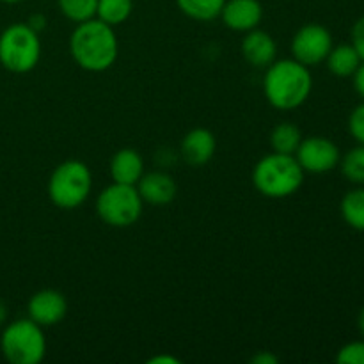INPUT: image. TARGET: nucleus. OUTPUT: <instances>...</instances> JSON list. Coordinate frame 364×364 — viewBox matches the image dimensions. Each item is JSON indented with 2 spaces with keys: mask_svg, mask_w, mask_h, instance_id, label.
I'll return each instance as SVG.
<instances>
[{
  "mask_svg": "<svg viewBox=\"0 0 364 364\" xmlns=\"http://www.w3.org/2000/svg\"><path fill=\"white\" fill-rule=\"evenodd\" d=\"M334 46L329 28L320 23H306L291 38V55L304 66L323 63Z\"/></svg>",
  "mask_w": 364,
  "mask_h": 364,
  "instance_id": "6e6552de",
  "label": "nucleus"
},
{
  "mask_svg": "<svg viewBox=\"0 0 364 364\" xmlns=\"http://www.w3.org/2000/svg\"><path fill=\"white\" fill-rule=\"evenodd\" d=\"M302 142V134L295 124L279 123L270 134V146L274 153L281 155H295Z\"/></svg>",
  "mask_w": 364,
  "mask_h": 364,
  "instance_id": "f3484780",
  "label": "nucleus"
},
{
  "mask_svg": "<svg viewBox=\"0 0 364 364\" xmlns=\"http://www.w3.org/2000/svg\"><path fill=\"white\" fill-rule=\"evenodd\" d=\"M0 350L11 364H39L46 355L43 327L31 318L11 322L0 338Z\"/></svg>",
  "mask_w": 364,
  "mask_h": 364,
  "instance_id": "39448f33",
  "label": "nucleus"
},
{
  "mask_svg": "<svg viewBox=\"0 0 364 364\" xmlns=\"http://www.w3.org/2000/svg\"><path fill=\"white\" fill-rule=\"evenodd\" d=\"M134 11V0H98L96 18L110 27L124 23Z\"/></svg>",
  "mask_w": 364,
  "mask_h": 364,
  "instance_id": "aec40b11",
  "label": "nucleus"
},
{
  "mask_svg": "<svg viewBox=\"0 0 364 364\" xmlns=\"http://www.w3.org/2000/svg\"><path fill=\"white\" fill-rule=\"evenodd\" d=\"M352 82H354V89L359 96L364 100V60L359 64V68L355 70V73L352 75Z\"/></svg>",
  "mask_w": 364,
  "mask_h": 364,
  "instance_id": "a878e982",
  "label": "nucleus"
},
{
  "mask_svg": "<svg viewBox=\"0 0 364 364\" xmlns=\"http://www.w3.org/2000/svg\"><path fill=\"white\" fill-rule=\"evenodd\" d=\"M57 4H59L60 13L75 23L96 18L98 0H57Z\"/></svg>",
  "mask_w": 364,
  "mask_h": 364,
  "instance_id": "4be33fe9",
  "label": "nucleus"
},
{
  "mask_svg": "<svg viewBox=\"0 0 364 364\" xmlns=\"http://www.w3.org/2000/svg\"><path fill=\"white\" fill-rule=\"evenodd\" d=\"M313 89L309 68L295 59L274 60L263 78V92L274 109L294 110L304 105Z\"/></svg>",
  "mask_w": 364,
  "mask_h": 364,
  "instance_id": "f03ea898",
  "label": "nucleus"
},
{
  "mask_svg": "<svg viewBox=\"0 0 364 364\" xmlns=\"http://www.w3.org/2000/svg\"><path fill=\"white\" fill-rule=\"evenodd\" d=\"M226 0H176V6L185 16L198 21H212L220 16Z\"/></svg>",
  "mask_w": 364,
  "mask_h": 364,
  "instance_id": "a211bd4d",
  "label": "nucleus"
},
{
  "mask_svg": "<svg viewBox=\"0 0 364 364\" xmlns=\"http://www.w3.org/2000/svg\"><path fill=\"white\" fill-rule=\"evenodd\" d=\"M348 132L358 141V144H364V100L348 117Z\"/></svg>",
  "mask_w": 364,
  "mask_h": 364,
  "instance_id": "b1692460",
  "label": "nucleus"
},
{
  "mask_svg": "<svg viewBox=\"0 0 364 364\" xmlns=\"http://www.w3.org/2000/svg\"><path fill=\"white\" fill-rule=\"evenodd\" d=\"M327 68L333 75L341 78L352 77L355 73V70L359 68V64L363 63L361 57H359L358 50L350 45H338L333 46L326 59Z\"/></svg>",
  "mask_w": 364,
  "mask_h": 364,
  "instance_id": "dca6fc26",
  "label": "nucleus"
},
{
  "mask_svg": "<svg viewBox=\"0 0 364 364\" xmlns=\"http://www.w3.org/2000/svg\"><path fill=\"white\" fill-rule=\"evenodd\" d=\"M304 171L295 155L270 153L252 169V183L256 191L270 199H283L295 194L304 183Z\"/></svg>",
  "mask_w": 364,
  "mask_h": 364,
  "instance_id": "7ed1b4c3",
  "label": "nucleus"
},
{
  "mask_svg": "<svg viewBox=\"0 0 364 364\" xmlns=\"http://www.w3.org/2000/svg\"><path fill=\"white\" fill-rule=\"evenodd\" d=\"M144 201L135 185L116 183L103 188L96 199V213L110 228H130L139 223Z\"/></svg>",
  "mask_w": 364,
  "mask_h": 364,
  "instance_id": "0eeeda50",
  "label": "nucleus"
},
{
  "mask_svg": "<svg viewBox=\"0 0 364 364\" xmlns=\"http://www.w3.org/2000/svg\"><path fill=\"white\" fill-rule=\"evenodd\" d=\"M7 316H9V311H7V304L0 299V327L6 326Z\"/></svg>",
  "mask_w": 364,
  "mask_h": 364,
  "instance_id": "c756f323",
  "label": "nucleus"
},
{
  "mask_svg": "<svg viewBox=\"0 0 364 364\" xmlns=\"http://www.w3.org/2000/svg\"><path fill=\"white\" fill-rule=\"evenodd\" d=\"M27 25L32 28V31L39 32V31H43V28H45L46 20H45V16H43V14H34V16H31V20L27 21Z\"/></svg>",
  "mask_w": 364,
  "mask_h": 364,
  "instance_id": "cd10ccee",
  "label": "nucleus"
},
{
  "mask_svg": "<svg viewBox=\"0 0 364 364\" xmlns=\"http://www.w3.org/2000/svg\"><path fill=\"white\" fill-rule=\"evenodd\" d=\"M277 46L272 36L259 28L245 32L242 41V55L245 63L255 68H269L276 60Z\"/></svg>",
  "mask_w": 364,
  "mask_h": 364,
  "instance_id": "4468645a",
  "label": "nucleus"
},
{
  "mask_svg": "<svg viewBox=\"0 0 364 364\" xmlns=\"http://www.w3.org/2000/svg\"><path fill=\"white\" fill-rule=\"evenodd\" d=\"M352 46L358 50L361 60H364V16L359 18L352 27Z\"/></svg>",
  "mask_w": 364,
  "mask_h": 364,
  "instance_id": "393cba45",
  "label": "nucleus"
},
{
  "mask_svg": "<svg viewBox=\"0 0 364 364\" xmlns=\"http://www.w3.org/2000/svg\"><path fill=\"white\" fill-rule=\"evenodd\" d=\"M358 327H359V331H361V334L364 338V308L361 309V313H359V316H358Z\"/></svg>",
  "mask_w": 364,
  "mask_h": 364,
  "instance_id": "7c9ffc66",
  "label": "nucleus"
},
{
  "mask_svg": "<svg viewBox=\"0 0 364 364\" xmlns=\"http://www.w3.org/2000/svg\"><path fill=\"white\" fill-rule=\"evenodd\" d=\"M277 361H279V359L274 354H270V352H259V354H256L255 358L251 359V363L255 364H276Z\"/></svg>",
  "mask_w": 364,
  "mask_h": 364,
  "instance_id": "bb28decb",
  "label": "nucleus"
},
{
  "mask_svg": "<svg viewBox=\"0 0 364 364\" xmlns=\"http://www.w3.org/2000/svg\"><path fill=\"white\" fill-rule=\"evenodd\" d=\"M341 217L352 230L364 231V188H354L341 199Z\"/></svg>",
  "mask_w": 364,
  "mask_h": 364,
  "instance_id": "6ab92c4d",
  "label": "nucleus"
},
{
  "mask_svg": "<svg viewBox=\"0 0 364 364\" xmlns=\"http://www.w3.org/2000/svg\"><path fill=\"white\" fill-rule=\"evenodd\" d=\"M295 159L301 164L304 173L326 174L340 166V148L331 139L322 135L302 139L301 146L295 151Z\"/></svg>",
  "mask_w": 364,
  "mask_h": 364,
  "instance_id": "1a4fd4ad",
  "label": "nucleus"
},
{
  "mask_svg": "<svg viewBox=\"0 0 364 364\" xmlns=\"http://www.w3.org/2000/svg\"><path fill=\"white\" fill-rule=\"evenodd\" d=\"M28 318L41 327H52L63 322L68 313V301L59 290L45 288L36 291L27 304Z\"/></svg>",
  "mask_w": 364,
  "mask_h": 364,
  "instance_id": "9d476101",
  "label": "nucleus"
},
{
  "mask_svg": "<svg viewBox=\"0 0 364 364\" xmlns=\"http://www.w3.org/2000/svg\"><path fill=\"white\" fill-rule=\"evenodd\" d=\"M219 18L231 31L249 32L262 23L263 6L259 0H226Z\"/></svg>",
  "mask_w": 364,
  "mask_h": 364,
  "instance_id": "9b49d317",
  "label": "nucleus"
},
{
  "mask_svg": "<svg viewBox=\"0 0 364 364\" xmlns=\"http://www.w3.org/2000/svg\"><path fill=\"white\" fill-rule=\"evenodd\" d=\"M340 364H364V340L343 345L336 355Z\"/></svg>",
  "mask_w": 364,
  "mask_h": 364,
  "instance_id": "5701e85b",
  "label": "nucleus"
},
{
  "mask_svg": "<svg viewBox=\"0 0 364 364\" xmlns=\"http://www.w3.org/2000/svg\"><path fill=\"white\" fill-rule=\"evenodd\" d=\"M41 57V41L38 32L27 23H13L0 34V64L11 73H28Z\"/></svg>",
  "mask_w": 364,
  "mask_h": 364,
  "instance_id": "423d86ee",
  "label": "nucleus"
},
{
  "mask_svg": "<svg viewBox=\"0 0 364 364\" xmlns=\"http://www.w3.org/2000/svg\"><path fill=\"white\" fill-rule=\"evenodd\" d=\"M148 363L151 364H180L176 358H171V355H156V358H151Z\"/></svg>",
  "mask_w": 364,
  "mask_h": 364,
  "instance_id": "c85d7f7f",
  "label": "nucleus"
},
{
  "mask_svg": "<svg viewBox=\"0 0 364 364\" xmlns=\"http://www.w3.org/2000/svg\"><path fill=\"white\" fill-rule=\"evenodd\" d=\"M0 2H6V4H18V2H21V0H0Z\"/></svg>",
  "mask_w": 364,
  "mask_h": 364,
  "instance_id": "2f4dec72",
  "label": "nucleus"
},
{
  "mask_svg": "<svg viewBox=\"0 0 364 364\" xmlns=\"http://www.w3.org/2000/svg\"><path fill=\"white\" fill-rule=\"evenodd\" d=\"M109 173L116 183L137 185L144 174V160L134 148H123L110 160Z\"/></svg>",
  "mask_w": 364,
  "mask_h": 364,
  "instance_id": "2eb2a0df",
  "label": "nucleus"
},
{
  "mask_svg": "<svg viewBox=\"0 0 364 364\" xmlns=\"http://www.w3.org/2000/svg\"><path fill=\"white\" fill-rule=\"evenodd\" d=\"M181 156L192 167H203L213 159L217 149L215 135L206 128H194L181 139Z\"/></svg>",
  "mask_w": 364,
  "mask_h": 364,
  "instance_id": "ddd939ff",
  "label": "nucleus"
},
{
  "mask_svg": "<svg viewBox=\"0 0 364 364\" xmlns=\"http://www.w3.org/2000/svg\"><path fill=\"white\" fill-rule=\"evenodd\" d=\"M135 187H137V192L142 198V201L155 206L169 205L171 201H174L178 194V185L174 178L171 174L162 173V171H153V173L142 174Z\"/></svg>",
  "mask_w": 364,
  "mask_h": 364,
  "instance_id": "f8f14e48",
  "label": "nucleus"
},
{
  "mask_svg": "<svg viewBox=\"0 0 364 364\" xmlns=\"http://www.w3.org/2000/svg\"><path fill=\"white\" fill-rule=\"evenodd\" d=\"M340 167L343 176L355 185H364V144H358L341 156Z\"/></svg>",
  "mask_w": 364,
  "mask_h": 364,
  "instance_id": "412c9836",
  "label": "nucleus"
},
{
  "mask_svg": "<svg viewBox=\"0 0 364 364\" xmlns=\"http://www.w3.org/2000/svg\"><path fill=\"white\" fill-rule=\"evenodd\" d=\"M91 188L92 176L89 167L80 160H66L50 174L46 192L57 208L75 210L87 201Z\"/></svg>",
  "mask_w": 364,
  "mask_h": 364,
  "instance_id": "20e7f679",
  "label": "nucleus"
},
{
  "mask_svg": "<svg viewBox=\"0 0 364 364\" xmlns=\"http://www.w3.org/2000/svg\"><path fill=\"white\" fill-rule=\"evenodd\" d=\"M70 52L75 63L85 71L102 73L114 66L119 53L114 27L98 18L77 23L70 38Z\"/></svg>",
  "mask_w": 364,
  "mask_h": 364,
  "instance_id": "f257e3e1",
  "label": "nucleus"
}]
</instances>
